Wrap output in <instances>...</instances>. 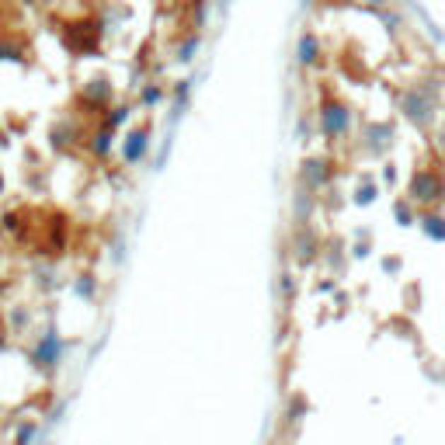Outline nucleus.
<instances>
[{
    "mask_svg": "<svg viewBox=\"0 0 445 445\" xmlns=\"http://www.w3.org/2000/svg\"><path fill=\"white\" fill-rule=\"evenodd\" d=\"M442 94H445V81L442 74H435L432 67L393 87V101H397L400 119L410 122L417 132H432L435 129L439 112H442Z\"/></svg>",
    "mask_w": 445,
    "mask_h": 445,
    "instance_id": "1",
    "label": "nucleus"
},
{
    "mask_svg": "<svg viewBox=\"0 0 445 445\" xmlns=\"http://www.w3.org/2000/svg\"><path fill=\"white\" fill-rule=\"evenodd\" d=\"M317 132L324 136L327 143H345L355 136V105L348 98H341L327 81L317 83Z\"/></svg>",
    "mask_w": 445,
    "mask_h": 445,
    "instance_id": "2",
    "label": "nucleus"
},
{
    "mask_svg": "<svg viewBox=\"0 0 445 445\" xmlns=\"http://www.w3.org/2000/svg\"><path fill=\"white\" fill-rule=\"evenodd\" d=\"M442 192H445V171L432 167V163H417L414 174L407 178L404 195L417 209H435V205H442Z\"/></svg>",
    "mask_w": 445,
    "mask_h": 445,
    "instance_id": "3",
    "label": "nucleus"
},
{
    "mask_svg": "<svg viewBox=\"0 0 445 445\" xmlns=\"http://www.w3.org/2000/svg\"><path fill=\"white\" fill-rule=\"evenodd\" d=\"M63 352H67V341L59 337V330H56V327H45L39 337H35L32 352H28V362L49 379V376H56V369L63 365Z\"/></svg>",
    "mask_w": 445,
    "mask_h": 445,
    "instance_id": "4",
    "label": "nucleus"
},
{
    "mask_svg": "<svg viewBox=\"0 0 445 445\" xmlns=\"http://www.w3.org/2000/svg\"><path fill=\"white\" fill-rule=\"evenodd\" d=\"M150 146H154V119H143L132 129H125V136L119 139V161L136 167V163L146 161Z\"/></svg>",
    "mask_w": 445,
    "mask_h": 445,
    "instance_id": "5",
    "label": "nucleus"
},
{
    "mask_svg": "<svg viewBox=\"0 0 445 445\" xmlns=\"http://www.w3.org/2000/svg\"><path fill=\"white\" fill-rule=\"evenodd\" d=\"M299 188H306V192H313V195H320L330 188V181H334V163L327 161V157H306V161L299 163Z\"/></svg>",
    "mask_w": 445,
    "mask_h": 445,
    "instance_id": "6",
    "label": "nucleus"
},
{
    "mask_svg": "<svg viewBox=\"0 0 445 445\" xmlns=\"http://www.w3.org/2000/svg\"><path fill=\"white\" fill-rule=\"evenodd\" d=\"M320 250H324V241L313 230V223H292V258L299 265H313Z\"/></svg>",
    "mask_w": 445,
    "mask_h": 445,
    "instance_id": "7",
    "label": "nucleus"
},
{
    "mask_svg": "<svg viewBox=\"0 0 445 445\" xmlns=\"http://www.w3.org/2000/svg\"><path fill=\"white\" fill-rule=\"evenodd\" d=\"M359 139H362V150L369 157H383V154L393 146V139H397V125H393V122H383V119L365 122Z\"/></svg>",
    "mask_w": 445,
    "mask_h": 445,
    "instance_id": "8",
    "label": "nucleus"
},
{
    "mask_svg": "<svg viewBox=\"0 0 445 445\" xmlns=\"http://www.w3.org/2000/svg\"><path fill=\"white\" fill-rule=\"evenodd\" d=\"M115 136H119L115 129H108V125H101V122H98V125L91 129V136H87V143H83V146H87V154H91L94 161H108V157H112V150H119V139H115Z\"/></svg>",
    "mask_w": 445,
    "mask_h": 445,
    "instance_id": "9",
    "label": "nucleus"
},
{
    "mask_svg": "<svg viewBox=\"0 0 445 445\" xmlns=\"http://www.w3.org/2000/svg\"><path fill=\"white\" fill-rule=\"evenodd\" d=\"M417 226L424 230V237H428V241L445 243V212H439V209H421Z\"/></svg>",
    "mask_w": 445,
    "mask_h": 445,
    "instance_id": "10",
    "label": "nucleus"
},
{
    "mask_svg": "<svg viewBox=\"0 0 445 445\" xmlns=\"http://www.w3.org/2000/svg\"><path fill=\"white\" fill-rule=\"evenodd\" d=\"M379 192H383V185L376 181V174H362V185L355 188V199H352V202L355 205H372L376 199H379Z\"/></svg>",
    "mask_w": 445,
    "mask_h": 445,
    "instance_id": "11",
    "label": "nucleus"
},
{
    "mask_svg": "<svg viewBox=\"0 0 445 445\" xmlns=\"http://www.w3.org/2000/svg\"><path fill=\"white\" fill-rule=\"evenodd\" d=\"M70 289H74V296H81L87 303L98 299V279H94V272H81V275L70 282Z\"/></svg>",
    "mask_w": 445,
    "mask_h": 445,
    "instance_id": "12",
    "label": "nucleus"
},
{
    "mask_svg": "<svg viewBox=\"0 0 445 445\" xmlns=\"http://www.w3.org/2000/svg\"><path fill=\"white\" fill-rule=\"evenodd\" d=\"M393 216H397V223H400V226H414V223H417V216H421V209H417V205L404 195V199H397V202H393Z\"/></svg>",
    "mask_w": 445,
    "mask_h": 445,
    "instance_id": "13",
    "label": "nucleus"
},
{
    "mask_svg": "<svg viewBox=\"0 0 445 445\" xmlns=\"http://www.w3.org/2000/svg\"><path fill=\"white\" fill-rule=\"evenodd\" d=\"M7 324H11V334H25L32 327V310L25 303H18L11 313H7Z\"/></svg>",
    "mask_w": 445,
    "mask_h": 445,
    "instance_id": "14",
    "label": "nucleus"
},
{
    "mask_svg": "<svg viewBox=\"0 0 445 445\" xmlns=\"http://www.w3.org/2000/svg\"><path fill=\"white\" fill-rule=\"evenodd\" d=\"M39 421L35 417H28V421H21L18 424V432H14V439H11V445H32L35 442V435H39Z\"/></svg>",
    "mask_w": 445,
    "mask_h": 445,
    "instance_id": "15",
    "label": "nucleus"
},
{
    "mask_svg": "<svg viewBox=\"0 0 445 445\" xmlns=\"http://www.w3.org/2000/svg\"><path fill=\"white\" fill-rule=\"evenodd\" d=\"M352 250V258H369V250H372V233L369 230H359V241L348 247Z\"/></svg>",
    "mask_w": 445,
    "mask_h": 445,
    "instance_id": "16",
    "label": "nucleus"
},
{
    "mask_svg": "<svg viewBox=\"0 0 445 445\" xmlns=\"http://www.w3.org/2000/svg\"><path fill=\"white\" fill-rule=\"evenodd\" d=\"M279 289H282V299H285V303H292V299H296V275H292V272H282V282H279Z\"/></svg>",
    "mask_w": 445,
    "mask_h": 445,
    "instance_id": "17",
    "label": "nucleus"
},
{
    "mask_svg": "<svg viewBox=\"0 0 445 445\" xmlns=\"http://www.w3.org/2000/svg\"><path fill=\"white\" fill-rule=\"evenodd\" d=\"M334 289H337V279H334V275H330V279H317V282H313V292H317V296H330Z\"/></svg>",
    "mask_w": 445,
    "mask_h": 445,
    "instance_id": "18",
    "label": "nucleus"
},
{
    "mask_svg": "<svg viewBox=\"0 0 445 445\" xmlns=\"http://www.w3.org/2000/svg\"><path fill=\"white\" fill-rule=\"evenodd\" d=\"M383 181H386V185L397 181V163H383Z\"/></svg>",
    "mask_w": 445,
    "mask_h": 445,
    "instance_id": "19",
    "label": "nucleus"
},
{
    "mask_svg": "<svg viewBox=\"0 0 445 445\" xmlns=\"http://www.w3.org/2000/svg\"><path fill=\"white\" fill-rule=\"evenodd\" d=\"M397 268H400V258H383V272L386 275H393Z\"/></svg>",
    "mask_w": 445,
    "mask_h": 445,
    "instance_id": "20",
    "label": "nucleus"
},
{
    "mask_svg": "<svg viewBox=\"0 0 445 445\" xmlns=\"http://www.w3.org/2000/svg\"><path fill=\"white\" fill-rule=\"evenodd\" d=\"M435 143H439V150L445 154V122L439 125V129H435Z\"/></svg>",
    "mask_w": 445,
    "mask_h": 445,
    "instance_id": "21",
    "label": "nucleus"
},
{
    "mask_svg": "<svg viewBox=\"0 0 445 445\" xmlns=\"http://www.w3.org/2000/svg\"><path fill=\"white\" fill-rule=\"evenodd\" d=\"M4 188H7V181H4V174H0V195H4Z\"/></svg>",
    "mask_w": 445,
    "mask_h": 445,
    "instance_id": "22",
    "label": "nucleus"
},
{
    "mask_svg": "<svg viewBox=\"0 0 445 445\" xmlns=\"http://www.w3.org/2000/svg\"><path fill=\"white\" fill-rule=\"evenodd\" d=\"M442 205H445V192H442Z\"/></svg>",
    "mask_w": 445,
    "mask_h": 445,
    "instance_id": "23",
    "label": "nucleus"
}]
</instances>
